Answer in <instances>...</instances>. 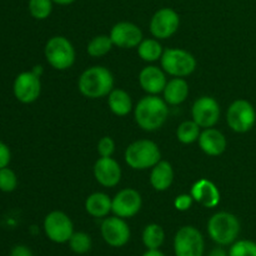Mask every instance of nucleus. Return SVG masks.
I'll use <instances>...</instances> for the list:
<instances>
[{
    "label": "nucleus",
    "mask_w": 256,
    "mask_h": 256,
    "mask_svg": "<svg viewBox=\"0 0 256 256\" xmlns=\"http://www.w3.org/2000/svg\"><path fill=\"white\" fill-rule=\"evenodd\" d=\"M136 124L145 132L160 129L169 116L168 102L156 95H148L139 100L134 110Z\"/></svg>",
    "instance_id": "f257e3e1"
},
{
    "label": "nucleus",
    "mask_w": 256,
    "mask_h": 256,
    "mask_svg": "<svg viewBox=\"0 0 256 256\" xmlns=\"http://www.w3.org/2000/svg\"><path fill=\"white\" fill-rule=\"evenodd\" d=\"M80 92L89 99L108 96L114 89V76L105 66H92L82 72L78 82Z\"/></svg>",
    "instance_id": "f03ea898"
},
{
    "label": "nucleus",
    "mask_w": 256,
    "mask_h": 256,
    "mask_svg": "<svg viewBox=\"0 0 256 256\" xmlns=\"http://www.w3.org/2000/svg\"><path fill=\"white\" fill-rule=\"evenodd\" d=\"M208 234L219 246L232 245L240 234L239 219L232 212H216L208 222Z\"/></svg>",
    "instance_id": "7ed1b4c3"
},
{
    "label": "nucleus",
    "mask_w": 256,
    "mask_h": 256,
    "mask_svg": "<svg viewBox=\"0 0 256 256\" xmlns=\"http://www.w3.org/2000/svg\"><path fill=\"white\" fill-rule=\"evenodd\" d=\"M162 159L156 142L148 139L136 140L125 150V162L134 170H146L155 166Z\"/></svg>",
    "instance_id": "20e7f679"
},
{
    "label": "nucleus",
    "mask_w": 256,
    "mask_h": 256,
    "mask_svg": "<svg viewBox=\"0 0 256 256\" xmlns=\"http://www.w3.org/2000/svg\"><path fill=\"white\" fill-rule=\"evenodd\" d=\"M45 59L56 70H68L75 62V49L65 36H52L44 49Z\"/></svg>",
    "instance_id": "39448f33"
},
{
    "label": "nucleus",
    "mask_w": 256,
    "mask_h": 256,
    "mask_svg": "<svg viewBox=\"0 0 256 256\" xmlns=\"http://www.w3.org/2000/svg\"><path fill=\"white\" fill-rule=\"evenodd\" d=\"M162 68L175 78H185L192 74L196 68L194 55L184 49H166L162 55Z\"/></svg>",
    "instance_id": "423d86ee"
},
{
    "label": "nucleus",
    "mask_w": 256,
    "mask_h": 256,
    "mask_svg": "<svg viewBox=\"0 0 256 256\" xmlns=\"http://www.w3.org/2000/svg\"><path fill=\"white\" fill-rule=\"evenodd\" d=\"M226 122L230 129L239 134L250 132L255 126L256 110L254 105L244 99L232 102L226 112Z\"/></svg>",
    "instance_id": "0eeeda50"
},
{
    "label": "nucleus",
    "mask_w": 256,
    "mask_h": 256,
    "mask_svg": "<svg viewBox=\"0 0 256 256\" xmlns=\"http://www.w3.org/2000/svg\"><path fill=\"white\" fill-rule=\"evenodd\" d=\"M205 242L202 232L194 226H182L174 238L175 256H204Z\"/></svg>",
    "instance_id": "6e6552de"
},
{
    "label": "nucleus",
    "mask_w": 256,
    "mask_h": 256,
    "mask_svg": "<svg viewBox=\"0 0 256 256\" xmlns=\"http://www.w3.org/2000/svg\"><path fill=\"white\" fill-rule=\"evenodd\" d=\"M44 232L50 242L65 244L69 242L70 238L74 234V225L65 212L55 210L45 216Z\"/></svg>",
    "instance_id": "1a4fd4ad"
},
{
    "label": "nucleus",
    "mask_w": 256,
    "mask_h": 256,
    "mask_svg": "<svg viewBox=\"0 0 256 256\" xmlns=\"http://www.w3.org/2000/svg\"><path fill=\"white\" fill-rule=\"evenodd\" d=\"M12 92L16 100L22 104H32L42 92L40 76L34 72H22L15 78L12 84Z\"/></svg>",
    "instance_id": "9d476101"
},
{
    "label": "nucleus",
    "mask_w": 256,
    "mask_h": 256,
    "mask_svg": "<svg viewBox=\"0 0 256 256\" xmlns=\"http://www.w3.org/2000/svg\"><path fill=\"white\" fill-rule=\"evenodd\" d=\"M180 18L172 8L159 9L150 20V32L156 39H168L178 32Z\"/></svg>",
    "instance_id": "9b49d317"
},
{
    "label": "nucleus",
    "mask_w": 256,
    "mask_h": 256,
    "mask_svg": "<svg viewBox=\"0 0 256 256\" xmlns=\"http://www.w3.org/2000/svg\"><path fill=\"white\" fill-rule=\"evenodd\" d=\"M102 236L109 246L122 248L130 240V228L122 218L110 216L104 219L100 226Z\"/></svg>",
    "instance_id": "f8f14e48"
},
{
    "label": "nucleus",
    "mask_w": 256,
    "mask_h": 256,
    "mask_svg": "<svg viewBox=\"0 0 256 256\" xmlns=\"http://www.w3.org/2000/svg\"><path fill=\"white\" fill-rule=\"evenodd\" d=\"M142 205V195L135 189H122L114 196L112 202V212L122 219H130L140 212Z\"/></svg>",
    "instance_id": "ddd939ff"
},
{
    "label": "nucleus",
    "mask_w": 256,
    "mask_h": 256,
    "mask_svg": "<svg viewBox=\"0 0 256 256\" xmlns=\"http://www.w3.org/2000/svg\"><path fill=\"white\" fill-rule=\"evenodd\" d=\"M192 120L200 128H212L220 118L219 102L212 96H202L194 102L192 109Z\"/></svg>",
    "instance_id": "4468645a"
},
{
    "label": "nucleus",
    "mask_w": 256,
    "mask_h": 256,
    "mask_svg": "<svg viewBox=\"0 0 256 256\" xmlns=\"http://www.w3.org/2000/svg\"><path fill=\"white\" fill-rule=\"evenodd\" d=\"M110 38L115 46L122 49H132L142 42V32L138 25L129 22H120L112 26Z\"/></svg>",
    "instance_id": "2eb2a0df"
},
{
    "label": "nucleus",
    "mask_w": 256,
    "mask_h": 256,
    "mask_svg": "<svg viewBox=\"0 0 256 256\" xmlns=\"http://www.w3.org/2000/svg\"><path fill=\"white\" fill-rule=\"evenodd\" d=\"M94 176L102 186L114 188L122 180V168L112 156L100 158L94 165Z\"/></svg>",
    "instance_id": "dca6fc26"
},
{
    "label": "nucleus",
    "mask_w": 256,
    "mask_h": 256,
    "mask_svg": "<svg viewBox=\"0 0 256 256\" xmlns=\"http://www.w3.org/2000/svg\"><path fill=\"white\" fill-rule=\"evenodd\" d=\"M194 202H199L204 208L212 209L216 208L220 202V192L216 185L208 179H200L192 185V192Z\"/></svg>",
    "instance_id": "f3484780"
},
{
    "label": "nucleus",
    "mask_w": 256,
    "mask_h": 256,
    "mask_svg": "<svg viewBox=\"0 0 256 256\" xmlns=\"http://www.w3.org/2000/svg\"><path fill=\"white\" fill-rule=\"evenodd\" d=\"M139 84L149 95H156L164 92L168 82L164 72L160 68L149 65L140 72Z\"/></svg>",
    "instance_id": "a211bd4d"
},
{
    "label": "nucleus",
    "mask_w": 256,
    "mask_h": 256,
    "mask_svg": "<svg viewBox=\"0 0 256 256\" xmlns=\"http://www.w3.org/2000/svg\"><path fill=\"white\" fill-rule=\"evenodd\" d=\"M199 146L209 156H219L226 150V138L219 130L214 128H208L200 132Z\"/></svg>",
    "instance_id": "6ab92c4d"
},
{
    "label": "nucleus",
    "mask_w": 256,
    "mask_h": 256,
    "mask_svg": "<svg viewBox=\"0 0 256 256\" xmlns=\"http://www.w3.org/2000/svg\"><path fill=\"white\" fill-rule=\"evenodd\" d=\"M174 180V170L170 162L160 160L155 166L152 168L150 184L156 192H165L169 189Z\"/></svg>",
    "instance_id": "aec40b11"
},
{
    "label": "nucleus",
    "mask_w": 256,
    "mask_h": 256,
    "mask_svg": "<svg viewBox=\"0 0 256 256\" xmlns=\"http://www.w3.org/2000/svg\"><path fill=\"white\" fill-rule=\"evenodd\" d=\"M164 100L169 105H179L186 100L189 95V84L182 78H174L168 82L164 89Z\"/></svg>",
    "instance_id": "412c9836"
},
{
    "label": "nucleus",
    "mask_w": 256,
    "mask_h": 256,
    "mask_svg": "<svg viewBox=\"0 0 256 256\" xmlns=\"http://www.w3.org/2000/svg\"><path fill=\"white\" fill-rule=\"evenodd\" d=\"M112 200L104 192H94L85 200V210L92 218H105L112 212Z\"/></svg>",
    "instance_id": "4be33fe9"
},
{
    "label": "nucleus",
    "mask_w": 256,
    "mask_h": 256,
    "mask_svg": "<svg viewBox=\"0 0 256 256\" xmlns=\"http://www.w3.org/2000/svg\"><path fill=\"white\" fill-rule=\"evenodd\" d=\"M108 104L112 114L118 116H125L132 109V102L130 95L122 89H112V92L108 95Z\"/></svg>",
    "instance_id": "5701e85b"
},
{
    "label": "nucleus",
    "mask_w": 256,
    "mask_h": 256,
    "mask_svg": "<svg viewBox=\"0 0 256 256\" xmlns=\"http://www.w3.org/2000/svg\"><path fill=\"white\" fill-rule=\"evenodd\" d=\"M165 240L164 229L159 224H149L142 230V242L148 250L160 249Z\"/></svg>",
    "instance_id": "b1692460"
},
{
    "label": "nucleus",
    "mask_w": 256,
    "mask_h": 256,
    "mask_svg": "<svg viewBox=\"0 0 256 256\" xmlns=\"http://www.w3.org/2000/svg\"><path fill=\"white\" fill-rule=\"evenodd\" d=\"M164 52L162 44L156 39H142L138 46V54L144 62H152L162 59V55Z\"/></svg>",
    "instance_id": "393cba45"
},
{
    "label": "nucleus",
    "mask_w": 256,
    "mask_h": 256,
    "mask_svg": "<svg viewBox=\"0 0 256 256\" xmlns=\"http://www.w3.org/2000/svg\"><path fill=\"white\" fill-rule=\"evenodd\" d=\"M112 45L110 35H98L88 44V54L92 58H102L112 49Z\"/></svg>",
    "instance_id": "a878e982"
},
{
    "label": "nucleus",
    "mask_w": 256,
    "mask_h": 256,
    "mask_svg": "<svg viewBox=\"0 0 256 256\" xmlns=\"http://www.w3.org/2000/svg\"><path fill=\"white\" fill-rule=\"evenodd\" d=\"M178 140L182 144H192L200 136V126L194 120H186L182 122L176 130Z\"/></svg>",
    "instance_id": "bb28decb"
},
{
    "label": "nucleus",
    "mask_w": 256,
    "mask_h": 256,
    "mask_svg": "<svg viewBox=\"0 0 256 256\" xmlns=\"http://www.w3.org/2000/svg\"><path fill=\"white\" fill-rule=\"evenodd\" d=\"M92 238L89 234L84 232H74V234L72 235L69 240V246L72 249V252L78 255L86 254L92 249Z\"/></svg>",
    "instance_id": "cd10ccee"
},
{
    "label": "nucleus",
    "mask_w": 256,
    "mask_h": 256,
    "mask_svg": "<svg viewBox=\"0 0 256 256\" xmlns=\"http://www.w3.org/2000/svg\"><path fill=\"white\" fill-rule=\"evenodd\" d=\"M52 12V0H29V12L34 19L45 20Z\"/></svg>",
    "instance_id": "c85d7f7f"
},
{
    "label": "nucleus",
    "mask_w": 256,
    "mask_h": 256,
    "mask_svg": "<svg viewBox=\"0 0 256 256\" xmlns=\"http://www.w3.org/2000/svg\"><path fill=\"white\" fill-rule=\"evenodd\" d=\"M229 256H256V242L252 240H236L230 245Z\"/></svg>",
    "instance_id": "c756f323"
},
{
    "label": "nucleus",
    "mask_w": 256,
    "mask_h": 256,
    "mask_svg": "<svg viewBox=\"0 0 256 256\" xmlns=\"http://www.w3.org/2000/svg\"><path fill=\"white\" fill-rule=\"evenodd\" d=\"M18 186V176L10 168L0 169V192H12Z\"/></svg>",
    "instance_id": "7c9ffc66"
},
{
    "label": "nucleus",
    "mask_w": 256,
    "mask_h": 256,
    "mask_svg": "<svg viewBox=\"0 0 256 256\" xmlns=\"http://www.w3.org/2000/svg\"><path fill=\"white\" fill-rule=\"evenodd\" d=\"M115 152V142L110 136H104L98 142V152L102 158H110Z\"/></svg>",
    "instance_id": "2f4dec72"
},
{
    "label": "nucleus",
    "mask_w": 256,
    "mask_h": 256,
    "mask_svg": "<svg viewBox=\"0 0 256 256\" xmlns=\"http://www.w3.org/2000/svg\"><path fill=\"white\" fill-rule=\"evenodd\" d=\"M192 202H194V199H192V195L182 194L179 196H176L174 205L179 212H186V210H189L192 208Z\"/></svg>",
    "instance_id": "473e14b6"
},
{
    "label": "nucleus",
    "mask_w": 256,
    "mask_h": 256,
    "mask_svg": "<svg viewBox=\"0 0 256 256\" xmlns=\"http://www.w3.org/2000/svg\"><path fill=\"white\" fill-rule=\"evenodd\" d=\"M10 159H12V152H10L9 146L5 142H0V169L6 168L9 165Z\"/></svg>",
    "instance_id": "72a5a7b5"
},
{
    "label": "nucleus",
    "mask_w": 256,
    "mask_h": 256,
    "mask_svg": "<svg viewBox=\"0 0 256 256\" xmlns=\"http://www.w3.org/2000/svg\"><path fill=\"white\" fill-rule=\"evenodd\" d=\"M10 256H32V252L25 245H16L10 252Z\"/></svg>",
    "instance_id": "f704fd0d"
},
{
    "label": "nucleus",
    "mask_w": 256,
    "mask_h": 256,
    "mask_svg": "<svg viewBox=\"0 0 256 256\" xmlns=\"http://www.w3.org/2000/svg\"><path fill=\"white\" fill-rule=\"evenodd\" d=\"M208 256H229V252H228L225 249H222V248L219 246V248H214Z\"/></svg>",
    "instance_id": "c9c22d12"
},
{
    "label": "nucleus",
    "mask_w": 256,
    "mask_h": 256,
    "mask_svg": "<svg viewBox=\"0 0 256 256\" xmlns=\"http://www.w3.org/2000/svg\"><path fill=\"white\" fill-rule=\"evenodd\" d=\"M142 256H165L164 252H160L159 249L156 250H146Z\"/></svg>",
    "instance_id": "e433bc0d"
},
{
    "label": "nucleus",
    "mask_w": 256,
    "mask_h": 256,
    "mask_svg": "<svg viewBox=\"0 0 256 256\" xmlns=\"http://www.w3.org/2000/svg\"><path fill=\"white\" fill-rule=\"evenodd\" d=\"M52 2L58 5H70L75 2V0H52Z\"/></svg>",
    "instance_id": "4c0bfd02"
}]
</instances>
